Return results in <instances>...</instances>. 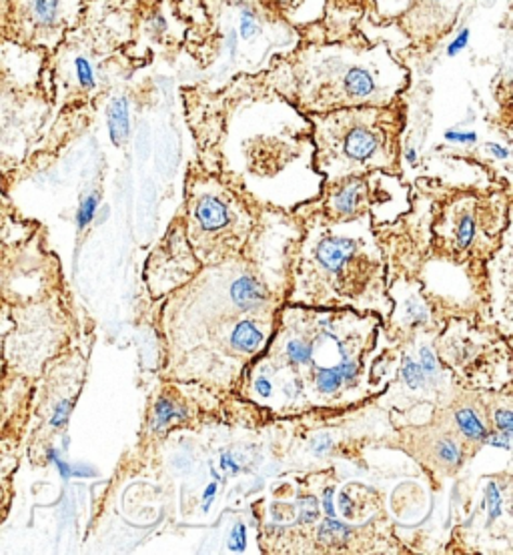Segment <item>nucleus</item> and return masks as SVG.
Segmentation results:
<instances>
[{
  "label": "nucleus",
  "mask_w": 513,
  "mask_h": 555,
  "mask_svg": "<svg viewBox=\"0 0 513 555\" xmlns=\"http://www.w3.org/2000/svg\"><path fill=\"white\" fill-rule=\"evenodd\" d=\"M403 379H406V384L411 387V389H418V387H423L425 384V373H423L422 365H418V363H413L411 359H406V365H403Z\"/></svg>",
  "instance_id": "4be33fe9"
},
{
  "label": "nucleus",
  "mask_w": 513,
  "mask_h": 555,
  "mask_svg": "<svg viewBox=\"0 0 513 555\" xmlns=\"http://www.w3.org/2000/svg\"><path fill=\"white\" fill-rule=\"evenodd\" d=\"M342 512L345 517H354V507H351V502L345 493H342Z\"/></svg>",
  "instance_id": "4c0bfd02"
},
{
  "label": "nucleus",
  "mask_w": 513,
  "mask_h": 555,
  "mask_svg": "<svg viewBox=\"0 0 513 555\" xmlns=\"http://www.w3.org/2000/svg\"><path fill=\"white\" fill-rule=\"evenodd\" d=\"M446 141L460 143V145H475L477 134L474 131H448L446 132Z\"/></svg>",
  "instance_id": "cd10ccee"
},
{
  "label": "nucleus",
  "mask_w": 513,
  "mask_h": 555,
  "mask_svg": "<svg viewBox=\"0 0 513 555\" xmlns=\"http://www.w3.org/2000/svg\"><path fill=\"white\" fill-rule=\"evenodd\" d=\"M231 297L239 309H243V311H249V309L261 307L265 304L264 287L257 283V279L249 278V275L238 279L233 283Z\"/></svg>",
  "instance_id": "ddd939ff"
},
{
  "label": "nucleus",
  "mask_w": 513,
  "mask_h": 555,
  "mask_svg": "<svg viewBox=\"0 0 513 555\" xmlns=\"http://www.w3.org/2000/svg\"><path fill=\"white\" fill-rule=\"evenodd\" d=\"M335 189L328 198L331 215L335 217H351L356 215L363 201L369 195V183L363 177H351L339 183H333Z\"/></svg>",
  "instance_id": "6e6552de"
},
{
  "label": "nucleus",
  "mask_w": 513,
  "mask_h": 555,
  "mask_svg": "<svg viewBox=\"0 0 513 555\" xmlns=\"http://www.w3.org/2000/svg\"><path fill=\"white\" fill-rule=\"evenodd\" d=\"M287 353H290L291 361H295V363H309L311 347H307L302 341H291L287 345Z\"/></svg>",
  "instance_id": "a878e982"
},
{
  "label": "nucleus",
  "mask_w": 513,
  "mask_h": 555,
  "mask_svg": "<svg viewBox=\"0 0 513 555\" xmlns=\"http://www.w3.org/2000/svg\"><path fill=\"white\" fill-rule=\"evenodd\" d=\"M470 39H472V30L467 27H461L460 30L456 33V37L449 42L448 49H446V54H448L449 59H453V56L463 53V51L467 49V44H470Z\"/></svg>",
  "instance_id": "5701e85b"
},
{
  "label": "nucleus",
  "mask_w": 513,
  "mask_h": 555,
  "mask_svg": "<svg viewBox=\"0 0 513 555\" xmlns=\"http://www.w3.org/2000/svg\"><path fill=\"white\" fill-rule=\"evenodd\" d=\"M317 514H319V512H317V507H313V509H303L302 521H305V524L316 521Z\"/></svg>",
  "instance_id": "ea45409f"
},
{
  "label": "nucleus",
  "mask_w": 513,
  "mask_h": 555,
  "mask_svg": "<svg viewBox=\"0 0 513 555\" xmlns=\"http://www.w3.org/2000/svg\"><path fill=\"white\" fill-rule=\"evenodd\" d=\"M99 203H101L99 193H91V195H87V197L82 198L79 211H77V227H79V229L91 225L92 219H94V215H97V209H99Z\"/></svg>",
  "instance_id": "aec40b11"
},
{
  "label": "nucleus",
  "mask_w": 513,
  "mask_h": 555,
  "mask_svg": "<svg viewBox=\"0 0 513 555\" xmlns=\"http://www.w3.org/2000/svg\"><path fill=\"white\" fill-rule=\"evenodd\" d=\"M16 469L14 443L9 439H0V524L4 521L11 507V479Z\"/></svg>",
  "instance_id": "9b49d317"
},
{
  "label": "nucleus",
  "mask_w": 513,
  "mask_h": 555,
  "mask_svg": "<svg viewBox=\"0 0 513 555\" xmlns=\"http://www.w3.org/2000/svg\"><path fill=\"white\" fill-rule=\"evenodd\" d=\"M323 507H325V514L328 517H335V509H333V490H325L323 495Z\"/></svg>",
  "instance_id": "72a5a7b5"
},
{
  "label": "nucleus",
  "mask_w": 513,
  "mask_h": 555,
  "mask_svg": "<svg viewBox=\"0 0 513 555\" xmlns=\"http://www.w3.org/2000/svg\"><path fill=\"white\" fill-rule=\"evenodd\" d=\"M181 417H184V411L181 408H175L169 399H158L157 405H155L153 429L161 431L171 424L172 420H181Z\"/></svg>",
  "instance_id": "f3484780"
},
{
  "label": "nucleus",
  "mask_w": 513,
  "mask_h": 555,
  "mask_svg": "<svg viewBox=\"0 0 513 555\" xmlns=\"http://www.w3.org/2000/svg\"><path fill=\"white\" fill-rule=\"evenodd\" d=\"M475 237V217L470 209H463L458 217V227H456V238L460 247L472 245Z\"/></svg>",
  "instance_id": "a211bd4d"
},
{
  "label": "nucleus",
  "mask_w": 513,
  "mask_h": 555,
  "mask_svg": "<svg viewBox=\"0 0 513 555\" xmlns=\"http://www.w3.org/2000/svg\"><path fill=\"white\" fill-rule=\"evenodd\" d=\"M257 391H259V393H261L264 397L271 396V384L261 377V379L257 382Z\"/></svg>",
  "instance_id": "58836bf2"
},
{
  "label": "nucleus",
  "mask_w": 513,
  "mask_h": 555,
  "mask_svg": "<svg viewBox=\"0 0 513 555\" xmlns=\"http://www.w3.org/2000/svg\"><path fill=\"white\" fill-rule=\"evenodd\" d=\"M487 146H489V151L493 153V157H498V159H508V157H510V151H508V149H503L501 145Z\"/></svg>",
  "instance_id": "c9c22d12"
},
{
  "label": "nucleus",
  "mask_w": 513,
  "mask_h": 555,
  "mask_svg": "<svg viewBox=\"0 0 513 555\" xmlns=\"http://www.w3.org/2000/svg\"><path fill=\"white\" fill-rule=\"evenodd\" d=\"M231 345H233L238 351L253 353V351H257V349L264 345V333L257 330L251 321H241L238 327H235V331H233Z\"/></svg>",
  "instance_id": "2eb2a0df"
},
{
  "label": "nucleus",
  "mask_w": 513,
  "mask_h": 555,
  "mask_svg": "<svg viewBox=\"0 0 513 555\" xmlns=\"http://www.w3.org/2000/svg\"><path fill=\"white\" fill-rule=\"evenodd\" d=\"M342 370L343 382H354L356 377L357 365L354 361H349L347 358H343L342 365H337Z\"/></svg>",
  "instance_id": "7c9ffc66"
},
{
  "label": "nucleus",
  "mask_w": 513,
  "mask_h": 555,
  "mask_svg": "<svg viewBox=\"0 0 513 555\" xmlns=\"http://www.w3.org/2000/svg\"><path fill=\"white\" fill-rule=\"evenodd\" d=\"M437 455L444 460V462L448 463V465H460L461 463V451L453 441H439V446H437Z\"/></svg>",
  "instance_id": "b1692460"
},
{
  "label": "nucleus",
  "mask_w": 513,
  "mask_h": 555,
  "mask_svg": "<svg viewBox=\"0 0 513 555\" xmlns=\"http://www.w3.org/2000/svg\"><path fill=\"white\" fill-rule=\"evenodd\" d=\"M307 117L311 122L313 163L331 185L373 171H395L403 127L399 101L387 106H351Z\"/></svg>",
  "instance_id": "7ed1b4c3"
},
{
  "label": "nucleus",
  "mask_w": 513,
  "mask_h": 555,
  "mask_svg": "<svg viewBox=\"0 0 513 555\" xmlns=\"http://www.w3.org/2000/svg\"><path fill=\"white\" fill-rule=\"evenodd\" d=\"M330 446H331V439H325V441H323V443H319V446H317L316 451H317V453H323V451L328 450V448H330Z\"/></svg>",
  "instance_id": "79ce46f5"
},
{
  "label": "nucleus",
  "mask_w": 513,
  "mask_h": 555,
  "mask_svg": "<svg viewBox=\"0 0 513 555\" xmlns=\"http://www.w3.org/2000/svg\"><path fill=\"white\" fill-rule=\"evenodd\" d=\"M349 533H351L349 528H345L343 524L335 521V517H330L319 528V540H323V542H342V540L349 538Z\"/></svg>",
  "instance_id": "6ab92c4d"
},
{
  "label": "nucleus",
  "mask_w": 513,
  "mask_h": 555,
  "mask_svg": "<svg viewBox=\"0 0 513 555\" xmlns=\"http://www.w3.org/2000/svg\"><path fill=\"white\" fill-rule=\"evenodd\" d=\"M411 4L413 0H369V13L377 23H397Z\"/></svg>",
  "instance_id": "4468645a"
},
{
  "label": "nucleus",
  "mask_w": 513,
  "mask_h": 555,
  "mask_svg": "<svg viewBox=\"0 0 513 555\" xmlns=\"http://www.w3.org/2000/svg\"><path fill=\"white\" fill-rule=\"evenodd\" d=\"M463 4L465 0H413L397 23L415 47H429L453 28Z\"/></svg>",
  "instance_id": "39448f33"
},
{
  "label": "nucleus",
  "mask_w": 513,
  "mask_h": 555,
  "mask_svg": "<svg viewBox=\"0 0 513 555\" xmlns=\"http://www.w3.org/2000/svg\"><path fill=\"white\" fill-rule=\"evenodd\" d=\"M487 507H489V519L493 521L501 514V495L496 483H489L487 488Z\"/></svg>",
  "instance_id": "bb28decb"
},
{
  "label": "nucleus",
  "mask_w": 513,
  "mask_h": 555,
  "mask_svg": "<svg viewBox=\"0 0 513 555\" xmlns=\"http://www.w3.org/2000/svg\"><path fill=\"white\" fill-rule=\"evenodd\" d=\"M267 9L293 28H307L319 23L328 9V0H261Z\"/></svg>",
  "instance_id": "0eeeda50"
},
{
  "label": "nucleus",
  "mask_w": 513,
  "mask_h": 555,
  "mask_svg": "<svg viewBox=\"0 0 513 555\" xmlns=\"http://www.w3.org/2000/svg\"><path fill=\"white\" fill-rule=\"evenodd\" d=\"M343 384L342 370L333 367V370H321L317 373V387L323 393H335Z\"/></svg>",
  "instance_id": "412c9836"
},
{
  "label": "nucleus",
  "mask_w": 513,
  "mask_h": 555,
  "mask_svg": "<svg viewBox=\"0 0 513 555\" xmlns=\"http://www.w3.org/2000/svg\"><path fill=\"white\" fill-rule=\"evenodd\" d=\"M403 157H406V163H409V165H415V163H418V151L409 146V149H406V155H403Z\"/></svg>",
  "instance_id": "a19ab883"
},
{
  "label": "nucleus",
  "mask_w": 513,
  "mask_h": 555,
  "mask_svg": "<svg viewBox=\"0 0 513 555\" xmlns=\"http://www.w3.org/2000/svg\"><path fill=\"white\" fill-rule=\"evenodd\" d=\"M215 491H217V483H211V486L205 490V495H203V500H205L203 509H205V512H207V509H209V505H211L213 498H215Z\"/></svg>",
  "instance_id": "f704fd0d"
},
{
  "label": "nucleus",
  "mask_w": 513,
  "mask_h": 555,
  "mask_svg": "<svg viewBox=\"0 0 513 555\" xmlns=\"http://www.w3.org/2000/svg\"><path fill=\"white\" fill-rule=\"evenodd\" d=\"M496 424L500 429H503V434H510L512 436L513 429V415L512 411L501 410L496 413Z\"/></svg>",
  "instance_id": "c756f323"
},
{
  "label": "nucleus",
  "mask_w": 513,
  "mask_h": 555,
  "mask_svg": "<svg viewBox=\"0 0 513 555\" xmlns=\"http://www.w3.org/2000/svg\"><path fill=\"white\" fill-rule=\"evenodd\" d=\"M510 434H503V436H487L486 439L491 443V446H498V448H503V450H510Z\"/></svg>",
  "instance_id": "473e14b6"
},
{
  "label": "nucleus",
  "mask_w": 513,
  "mask_h": 555,
  "mask_svg": "<svg viewBox=\"0 0 513 555\" xmlns=\"http://www.w3.org/2000/svg\"><path fill=\"white\" fill-rule=\"evenodd\" d=\"M259 93L239 99L229 115V139L235 143L239 171L247 181H277L297 163H313L309 117L259 77Z\"/></svg>",
  "instance_id": "f03ea898"
},
{
  "label": "nucleus",
  "mask_w": 513,
  "mask_h": 555,
  "mask_svg": "<svg viewBox=\"0 0 513 555\" xmlns=\"http://www.w3.org/2000/svg\"><path fill=\"white\" fill-rule=\"evenodd\" d=\"M456 420H458L461 431L470 437V439H486V437L489 436L486 431V427H484V424L479 422V417H477L472 410L458 411Z\"/></svg>",
  "instance_id": "dca6fc26"
},
{
  "label": "nucleus",
  "mask_w": 513,
  "mask_h": 555,
  "mask_svg": "<svg viewBox=\"0 0 513 555\" xmlns=\"http://www.w3.org/2000/svg\"><path fill=\"white\" fill-rule=\"evenodd\" d=\"M229 547H231L233 552H243V550L247 547V531H245V526H238V528L233 529L231 540H229Z\"/></svg>",
  "instance_id": "c85d7f7f"
},
{
  "label": "nucleus",
  "mask_w": 513,
  "mask_h": 555,
  "mask_svg": "<svg viewBox=\"0 0 513 555\" xmlns=\"http://www.w3.org/2000/svg\"><path fill=\"white\" fill-rule=\"evenodd\" d=\"M49 54L11 40H0V82L9 87H35L42 82Z\"/></svg>",
  "instance_id": "423d86ee"
},
{
  "label": "nucleus",
  "mask_w": 513,
  "mask_h": 555,
  "mask_svg": "<svg viewBox=\"0 0 513 555\" xmlns=\"http://www.w3.org/2000/svg\"><path fill=\"white\" fill-rule=\"evenodd\" d=\"M356 251V241L345 237L323 238L317 247V259L331 273H339Z\"/></svg>",
  "instance_id": "1a4fd4ad"
},
{
  "label": "nucleus",
  "mask_w": 513,
  "mask_h": 555,
  "mask_svg": "<svg viewBox=\"0 0 513 555\" xmlns=\"http://www.w3.org/2000/svg\"><path fill=\"white\" fill-rule=\"evenodd\" d=\"M422 370L425 375H434L435 359L429 349H422Z\"/></svg>",
  "instance_id": "2f4dec72"
},
{
  "label": "nucleus",
  "mask_w": 513,
  "mask_h": 555,
  "mask_svg": "<svg viewBox=\"0 0 513 555\" xmlns=\"http://www.w3.org/2000/svg\"><path fill=\"white\" fill-rule=\"evenodd\" d=\"M106 125H108V134H111L113 145L123 146V143L129 139V132H131V113H129V99L127 96L120 94L108 103Z\"/></svg>",
  "instance_id": "9d476101"
},
{
  "label": "nucleus",
  "mask_w": 513,
  "mask_h": 555,
  "mask_svg": "<svg viewBox=\"0 0 513 555\" xmlns=\"http://www.w3.org/2000/svg\"><path fill=\"white\" fill-rule=\"evenodd\" d=\"M139 2V7H149V4H155V2H161V0H137Z\"/></svg>",
  "instance_id": "37998d69"
},
{
  "label": "nucleus",
  "mask_w": 513,
  "mask_h": 555,
  "mask_svg": "<svg viewBox=\"0 0 513 555\" xmlns=\"http://www.w3.org/2000/svg\"><path fill=\"white\" fill-rule=\"evenodd\" d=\"M87 0H0V40L51 54L77 27Z\"/></svg>",
  "instance_id": "20e7f679"
},
{
  "label": "nucleus",
  "mask_w": 513,
  "mask_h": 555,
  "mask_svg": "<svg viewBox=\"0 0 513 555\" xmlns=\"http://www.w3.org/2000/svg\"><path fill=\"white\" fill-rule=\"evenodd\" d=\"M23 227V223L16 221L13 207L0 197V259L2 255L14 251L16 245H21L23 237H16V231Z\"/></svg>",
  "instance_id": "f8f14e48"
},
{
  "label": "nucleus",
  "mask_w": 513,
  "mask_h": 555,
  "mask_svg": "<svg viewBox=\"0 0 513 555\" xmlns=\"http://www.w3.org/2000/svg\"><path fill=\"white\" fill-rule=\"evenodd\" d=\"M13 309L9 305L0 301V356H2V347H4V339L9 335V331L13 330Z\"/></svg>",
  "instance_id": "393cba45"
},
{
  "label": "nucleus",
  "mask_w": 513,
  "mask_h": 555,
  "mask_svg": "<svg viewBox=\"0 0 513 555\" xmlns=\"http://www.w3.org/2000/svg\"><path fill=\"white\" fill-rule=\"evenodd\" d=\"M261 77L303 115L392 105L409 85L408 68L389 47L369 42L359 33L337 40H302Z\"/></svg>",
  "instance_id": "f257e3e1"
},
{
  "label": "nucleus",
  "mask_w": 513,
  "mask_h": 555,
  "mask_svg": "<svg viewBox=\"0 0 513 555\" xmlns=\"http://www.w3.org/2000/svg\"><path fill=\"white\" fill-rule=\"evenodd\" d=\"M221 469H235L238 472L239 465L233 462V457H231V453H225L223 457H221Z\"/></svg>",
  "instance_id": "e433bc0d"
}]
</instances>
